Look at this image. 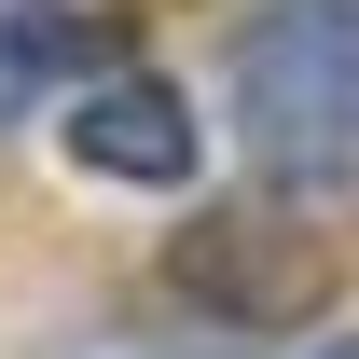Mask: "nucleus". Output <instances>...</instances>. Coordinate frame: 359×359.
<instances>
[{
	"instance_id": "obj_1",
	"label": "nucleus",
	"mask_w": 359,
	"mask_h": 359,
	"mask_svg": "<svg viewBox=\"0 0 359 359\" xmlns=\"http://www.w3.org/2000/svg\"><path fill=\"white\" fill-rule=\"evenodd\" d=\"M235 138L263 180H359V0H276L235 28Z\"/></svg>"
},
{
	"instance_id": "obj_2",
	"label": "nucleus",
	"mask_w": 359,
	"mask_h": 359,
	"mask_svg": "<svg viewBox=\"0 0 359 359\" xmlns=\"http://www.w3.org/2000/svg\"><path fill=\"white\" fill-rule=\"evenodd\" d=\"M180 290L235 332H276V318H304L332 290V249L318 235H276V208H194L180 235Z\"/></svg>"
},
{
	"instance_id": "obj_3",
	"label": "nucleus",
	"mask_w": 359,
	"mask_h": 359,
	"mask_svg": "<svg viewBox=\"0 0 359 359\" xmlns=\"http://www.w3.org/2000/svg\"><path fill=\"white\" fill-rule=\"evenodd\" d=\"M69 166H97V180H125V194H180L194 180V111H180V83L166 69H97L83 97H69Z\"/></svg>"
},
{
	"instance_id": "obj_4",
	"label": "nucleus",
	"mask_w": 359,
	"mask_h": 359,
	"mask_svg": "<svg viewBox=\"0 0 359 359\" xmlns=\"http://www.w3.org/2000/svg\"><path fill=\"white\" fill-rule=\"evenodd\" d=\"M125 55H138V28L111 0H0V138L28 125V111H69Z\"/></svg>"
},
{
	"instance_id": "obj_5",
	"label": "nucleus",
	"mask_w": 359,
	"mask_h": 359,
	"mask_svg": "<svg viewBox=\"0 0 359 359\" xmlns=\"http://www.w3.org/2000/svg\"><path fill=\"white\" fill-rule=\"evenodd\" d=\"M318 359H359V332H332V346H318Z\"/></svg>"
}]
</instances>
